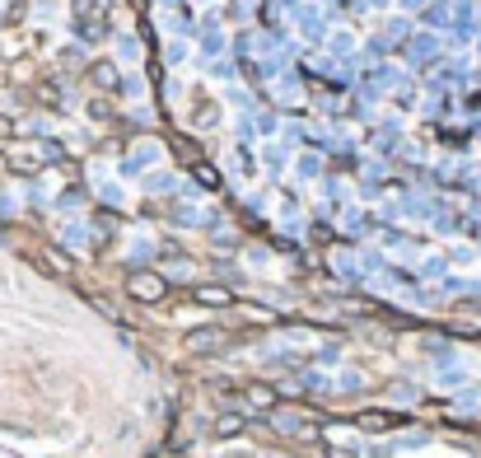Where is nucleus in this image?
Segmentation results:
<instances>
[{
  "instance_id": "obj_1",
  "label": "nucleus",
  "mask_w": 481,
  "mask_h": 458,
  "mask_svg": "<svg viewBox=\"0 0 481 458\" xmlns=\"http://www.w3.org/2000/svg\"><path fill=\"white\" fill-rule=\"evenodd\" d=\"M131 295H136V300H159V295H164V280H159V276H136L131 280Z\"/></svg>"
},
{
  "instance_id": "obj_2",
  "label": "nucleus",
  "mask_w": 481,
  "mask_h": 458,
  "mask_svg": "<svg viewBox=\"0 0 481 458\" xmlns=\"http://www.w3.org/2000/svg\"><path fill=\"white\" fill-rule=\"evenodd\" d=\"M220 342H224V332H215V327H201V332H192V337H187V347H192V351H215Z\"/></svg>"
},
{
  "instance_id": "obj_3",
  "label": "nucleus",
  "mask_w": 481,
  "mask_h": 458,
  "mask_svg": "<svg viewBox=\"0 0 481 458\" xmlns=\"http://www.w3.org/2000/svg\"><path fill=\"white\" fill-rule=\"evenodd\" d=\"M197 300H206V304H224L229 295H224V290H197Z\"/></svg>"
}]
</instances>
